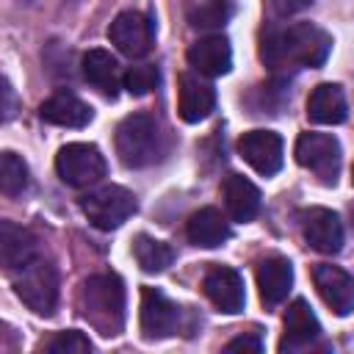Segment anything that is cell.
I'll use <instances>...</instances> for the list:
<instances>
[{
	"mask_svg": "<svg viewBox=\"0 0 354 354\" xmlns=\"http://www.w3.org/2000/svg\"><path fill=\"white\" fill-rule=\"evenodd\" d=\"M329 50H332V36L310 22L268 28L260 41V58L274 72L321 66L329 58Z\"/></svg>",
	"mask_w": 354,
	"mask_h": 354,
	"instance_id": "6da1fadb",
	"label": "cell"
},
{
	"mask_svg": "<svg viewBox=\"0 0 354 354\" xmlns=\"http://www.w3.org/2000/svg\"><path fill=\"white\" fill-rule=\"evenodd\" d=\"M77 310L100 335L113 337L124 326V288L116 274H94L80 285Z\"/></svg>",
	"mask_w": 354,
	"mask_h": 354,
	"instance_id": "7a4b0ae2",
	"label": "cell"
},
{
	"mask_svg": "<svg viewBox=\"0 0 354 354\" xmlns=\"http://www.w3.org/2000/svg\"><path fill=\"white\" fill-rule=\"evenodd\" d=\"M11 282L17 296L36 313V315H53L58 304V271L50 260L36 254L17 271H11Z\"/></svg>",
	"mask_w": 354,
	"mask_h": 354,
	"instance_id": "3957f363",
	"label": "cell"
},
{
	"mask_svg": "<svg viewBox=\"0 0 354 354\" xmlns=\"http://www.w3.org/2000/svg\"><path fill=\"white\" fill-rule=\"evenodd\" d=\"M116 155L127 169L155 163L160 155V133L149 113H130L116 127Z\"/></svg>",
	"mask_w": 354,
	"mask_h": 354,
	"instance_id": "277c9868",
	"label": "cell"
},
{
	"mask_svg": "<svg viewBox=\"0 0 354 354\" xmlns=\"http://www.w3.org/2000/svg\"><path fill=\"white\" fill-rule=\"evenodd\" d=\"M136 196L122 185H102L80 196V210L97 230H116L136 213Z\"/></svg>",
	"mask_w": 354,
	"mask_h": 354,
	"instance_id": "5b68a950",
	"label": "cell"
},
{
	"mask_svg": "<svg viewBox=\"0 0 354 354\" xmlns=\"http://www.w3.org/2000/svg\"><path fill=\"white\" fill-rule=\"evenodd\" d=\"M105 169H108L105 155L94 144H86V141L64 144L55 155V171L61 177V183H66L72 188L94 185L97 180L105 177Z\"/></svg>",
	"mask_w": 354,
	"mask_h": 354,
	"instance_id": "8992f818",
	"label": "cell"
},
{
	"mask_svg": "<svg viewBox=\"0 0 354 354\" xmlns=\"http://www.w3.org/2000/svg\"><path fill=\"white\" fill-rule=\"evenodd\" d=\"M296 160L310 169L324 185H335L343 163L340 141L329 133H301L296 138Z\"/></svg>",
	"mask_w": 354,
	"mask_h": 354,
	"instance_id": "52a82bcc",
	"label": "cell"
},
{
	"mask_svg": "<svg viewBox=\"0 0 354 354\" xmlns=\"http://www.w3.org/2000/svg\"><path fill=\"white\" fill-rule=\"evenodd\" d=\"M183 324V310L158 288H144L141 290V332L149 340L169 337L180 329Z\"/></svg>",
	"mask_w": 354,
	"mask_h": 354,
	"instance_id": "ba28073f",
	"label": "cell"
},
{
	"mask_svg": "<svg viewBox=\"0 0 354 354\" xmlns=\"http://www.w3.org/2000/svg\"><path fill=\"white\" fill-rule=\"evenodd\" d=\"M108 39L111 44H116L119 53L130 55V58H141L152 50L155 41V30L147 14L141 11H122L116 14V19L108 28Z\"/></svg>",
	"mask_w": 354,
	"mask_h": 354,
	"instance_id": "9c48e42d",
	"label": "cell"
},
{
	"mask_svg": "<svg viewBox=\"0 0 354 354\" xmlns=\"http://www.w3.org/2000/svg\"><path fill=\"white\" fill-rule=\"evenodd\" d=\"M304 241L321 254H337L343 249V221L326 207H307L299 216Z\"/></svg>",
	"mask_w": 354,
	"mask_h": 354,
	"instance_id": "30bf717a",
	"label": "cell"
},
{
	"mask_svg": "<svg viewBox=\"0 0 354 354\" xmlns=\"http://www.w3.org/2000/svg\"><path fill=\"white\" fill-rule=\"evenodd\" d=\"M241 158L263 177H271L282 169V138L274 130H249L238 141Z\"/></svg>",
	"mask_w": 354,
	"mask_h": 354,
	"instance_id": "8fae6325",
	"label": "cell"
},
{
	"mask_svg": "<svg viewBox=\"0 0 354 354\" xmlns=\"http://www.w3.org/2000/svg\"><path fill=\"white\" fill-rule=\"evenodd\" d=\"M313 282L324 299V304L335 315H351L354 313V277L337 266H315L313 268Z\"/></svg>",
	"mask_w": 354,
	"mask_h": 354,
	"instance_id": "7c38bea8",
	"label": "cell"
},
{
	"mask_svg": "<svg viewBox=\"0 0 354 354\" xmlns=\"http://www.w3.org/2000/svg\"><path fill=\"white\" fill-rule=\"evenodd\" d=\"M202 290L213 301V307H218L227 315L243 310V301H246L243 277L230 266H213L202 279Z\"/></svg>",
	"mask_w": 354,
	"mask_h": 354,
	"instance_id": "4fadbf2b",
	"label": "cell"
},
{
	"mask_svg": "<svg viewBox=\"0 0 354 354\" xmlns=\"http://www.w3.org/2000/svg\"><path fill=\"white\" fill-rule=\"evenodd\" d=\"M188 64L205 77H221L232 69V47L224 36H202L188 47Z\"/></svg>",
	"mask_w": 354,
	"mask_h": 354,
	"instance_id": "5bb4252c",
	"label": "cell"
},
{
	"mask_svg": "<svg viewBox=\"0 0 354 354\" xmlns=\"http://www.w3.org/2000/svg\"><path fill=\"white\" fill-rule=\"evenodd\" d=\"M321 337V324L313 313V307L304 299H296L285 313V337L279 343L282 351H299L304 346H313Z\"/></svg>",
	"mask_w": 354,
	"mask_h": 354,
	"instance_id": "9a60e30c",
	"label": "cell"
},
{
	"mask_svg": "<svg viewBox=\"0 0 354 354\" xmlns=\"http://www.w3.org/2000/svg\"><path fill=\"white\" fill-rule=\"evenodd\" d=\"M216 108V88L196 75H183L180 77V97H177V111L180 119L188 124H196L210 116Z\"/></svg>",
	"mask_w": 354,
	"mask_h": 354,
	"instance_id": "2e32d148",
	"label": "cell"
},
{
	"mask_svg": "<svg viewBox=\"0 0 354 354\" xmlns=\"http://www.w3.org/2000/svg\"><path fill=\"white\" fill-rule=\"evenodd\" d=\"M293 285V266L285 257H266L257 266V288L266 307H277L288 299V290Z\"/></svg>",
	"mask_w": 354,
	"mask_h": 354,
	"instance_id": "e0dca14e",
	"label": "cell"
},
{
	"mask_svg": "<svg viewBox=\"0 0 354 354\" xmlns=\"http://www.w3.org/2000/svg\"><path fill=\"white\" fill-rule=\"evenodd\" d=\"M39 116H41V122L58 124V127H86L94 113L80 97H75L69 91H58L41 102Z\"/></svg>",
	"mask_w": 354,
	"mask_h": 354,
	"instance_id": "ac0fdd59",
	"label": "cell"
},
{
	"mask_svg": "<svg viewBox=\"0 0 354 354\" xmlns=\"http://www.w3.org/2000/svg\"><path fill=\"white\" fill-rule=\"evenodd\" d=\"M36 254H39V243L30 230H25L14 221L0 224V260L8 274L17 271L19 266H25L28 260H33Z\"/></svg>",
	"mask_w": 354,
	"mask_h": 354,
	"instance_id": "d6986e66",
	"label": "cell"
},
{
	"mask_svg": "<svg viewBox=\"0 0 354 354\" xmlns=\"http://www.w3.org/2000/svg\"><path fill=\"white\" fill-rule=\"evenodd\" d=\"M307 116L315 124H340L348 116L343 88L337 83H318L307 97Z\"/></svg>",
	"mask_w": 354,
	"mask_h": 354,
	"instance_id": "ffe728a7",
	"label": "cell"
},
{
	"mask_svg": "<svg viewBox=\"0 0 354 354\" xmlns=\"http://www.w3.org/2000/svg\"><path fill=\"white\" fill-rule=\"evenodd\" d=\"M185 235L194 246H202V249H216L221 246L224 241H230L232 230H230V221L221 216V210L216 207H202L196 210L188 224H185Z\"/></svg>",
	"mask_w": 354,
	"mask_h": 354,
	"instance_id": "44dd1931",
	"label": "cell"
},
{
	"mask_svg": "<svg viewBox=\"0 0 354 354\" xmlns=\"http://www.w3.org/2000/svg\"><path fill=\"white\" fill-rule=\"evenodd\" d=\"M221 191H224V205H227V213L232 221L246 224L260 213V191L252 180H246L241 174H227Z\"/></svg>",
	"mask_w": 354,
	"mask_h": 354,
	"instance_id": "7402d4cb",
	"label": "cell"
},
{
	"mask_svg": "<svg viewBox=\"0 0 354 354\" xmlns=\"http://www.w3.org/2000/svg\"><path fill=\"white\" fill-rule=\"evenodd\" d=\"M83 77L102 94V97H108V100H113L116 94H119V64H116V58L108 53V50H88L86 55H83Z\"/></svg>",
	"mask_w": 354,
	"mask_h": 354,
	"instance_id": "603a6c76",
	"label": "cell"
},
{
	"mask_svg": "<svg viewBox=\"0 0 354 354\" xmlns=\"http://www.w3.org/2000/svg\"><path fill=\"white\" fill-rule=\"evenodd\" d=\"M232 17V0H185V19L196 30H213Z\"/></svg>",
	"mask_w": 354,
	"mask_h": 354,
	"instance_id": "cb8c5ba5",
	"label": "cell"
},
{
	"mask_svg": "<svg viewBox=\"0 0 354 354\" xmlns=\"http://www.w3.org/2000/svg\"><path fill=\"white\" fill-rule=\"evenodd\" d=\"M133 254H136V263L141 266V271H147V274H160L174 260L171 246L158 238H149V235H138L133 241Z\"/></svg>",
	"mask_w": 354,
	"mask_h": 354,
	"instance_id": "d4e9b609",
	"label": "cell"
},
{
	"mask_svg": "<svg viewBox=\"0 0 354 354\" xmlns=\"http://www.w3.org/2000/svg\"><path fill=\"white\" fill-rule=\"evenodd\" d=\"M28 183H30V174H28L25 160L17 152L6 149L0 155V191L8 194V196H17L28 188Z\"/></svg>",
	"mask_w": 354,
	"mask_h": 354,
	"instance_id": "484cf974",
	"label": "cell"
},
{
	"mask_svg": "<svg viewBox=\"0 0 354 354\" xmlns=\"http://www.w3.org/2000/svg\"><path fill=\"white\" fill-rule=\"evenodd\" d=\"M122 86L133 94V97H144L149 94L155 86H158V69L152 64H136L124 72L122 77Z\"/></svg>",
	"mask_w": 354,
	"mask_h": 354,
	"instance_id": "4316f807",
	"label": "cell"
},
{
	"mask_svg": "<svg viewBox=\"0 0 354 354\" xmlns=\"http://www.w3.org/2000/svg\"><path fill=\"white\" fill-rule=\"evenodd\" d=\"M44 351H53V354H88L91 351V340L83 332L69 329V332H58L55 337H50L44 343Z\"/></svg>",
	"mask_w": 354,
	"mask_h": 354,
	"instance_id": "83f0119b",
	"label": "cell"
},
{
	"mask_svg": "<svg viewBox=\"0 0 354 354\" xmlns=\"http://www.w3.org/2000/svg\"><path fill=\"white\" fill-rule=\"evenodd\" d=\"M224 348L227 351H252V354H260L263 351V340L257 335H241V337H232Z\"/></svg>",
	"mask_w": 354,
	"mask_h": 354,
	"instance_id": "f1b7e54d",
	"label": "cell"
},
{
	"mask_svg": "<svg viewBox=\"0 0 354 354\" xmlns=\"http://www.w3.org/2000/svg\"><path fill=\"white\" fill-rule=\"evenodd\" d=\"M3 105H0V111H3V122H8L11 116H14V111H17V97H14V88H11V83H8V77H3Z\"/></svg>",
	"mask_w": 354,
	"mask_h": 354,
	"instance_id": "f546056e",
	"label": "cell"
},
{
	"mask_svg": "<svg viewBox=\"0 0 354 354\" xmlns=\"http://www.w3.org/2000/svg\"><path fill=\"white\" fill-rule=\"evenodd\" d=\"M310 6H313V0H274L277 14H282V17H288V14H299V11L310 8Z\"/></svg>",
	"mask_w": 354,
	"mask_h": 354,
	"instance_id": "4dcf8cb0",
	"label": "cell"
},
{
	"mask_svg": "<svg viewBox=\"0 0 354 354\" xmlns=\"http://www.w3.org/2000/svg\"><path fill=\"white\" fill-rule=\"evenodd\" d=\"M351 180H354V174H351Z\"/></svg>",
	"mask_w": 354,
	"mask_h": 354,
	"instance_id": "1f68e13d",
	"label": "cell"
}]
</instances>
